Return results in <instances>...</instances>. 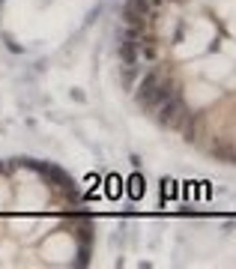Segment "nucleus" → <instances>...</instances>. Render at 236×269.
Wrapping results in <instances>:
<instances>
[{
  "instance_id": "obj_1",
  "label": "nucleus",
  "mask_w": 236,
  "mask_h": 269,
  "mask_svg": "<svg viewBox=\"0 0 236 269\" xmlns=\"http://www.w3.org/2000/svg\"><path fill=\"white\" fill-rule=\"evenodd\" d=\"M170 96H176V84H173L170 78H162V81H159V87H156V90H153V93H150L144 102H140V105H144L147 111H156V108H159L165 99H170Z\"/></svg>"
},
{
  "instance_id": "obj_2",
  "label": "nucleus",
  "mask_w": 236,
  "mask_h": 269,
  "mask_svg": "<svg viewBox=\"0 0 236 269\" xmlns=\"http://www.w3.org/2000/svg\"><path fill=\"white\" fill-rule=\"evenodd\" d=\"M147 0H129L123 6V21L132 24V27H144V15H147Z\"/></svg>"
},
{
  "instance_id": "obj_3",
  "label": "nucleus",
  "mask_w": 236,
  "mask_h": 269,
  "mask_svg": "<svg viewBox=\"0 0 236 269\" xmlns=\"http://www.w3.org/2000/svg\"><path fill=\"white\" fill-rule=\"evenodd\" d=\"M179 111H182V102H179V93H176V96H170V99H165L162 105H159V108H156V114H159V123H165V126H170V123H176Z\"/></svg>"
}]
</instances>
